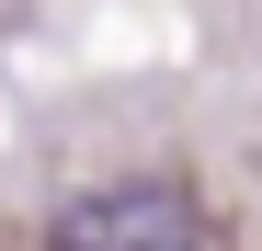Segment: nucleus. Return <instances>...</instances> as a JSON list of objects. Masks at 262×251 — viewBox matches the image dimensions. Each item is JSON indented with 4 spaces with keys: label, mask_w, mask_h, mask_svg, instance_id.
I'll use <instances>...</instances> for the list:
<instances>
[{
    "label": "nucleus",
    "mask_w": 262,
    "mask_h": 251,
    "mask_svg": "<svg viewBox=\"0 0 262 251\" xmlns=\"http://www.w3.org/2000/svg\"><path fill=\"white\" fill-rule=\"evenodd\" d=\"M57 251H205V228L171 183H114L57 217Z\"/></svg>",
    "instance_id": "f257e3e1"
}]
</instances>
